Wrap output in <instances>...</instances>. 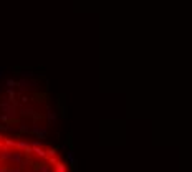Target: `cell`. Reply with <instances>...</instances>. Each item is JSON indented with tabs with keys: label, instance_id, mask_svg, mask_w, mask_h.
<instances>
[{
	"label": "cell",
	"instance_id": "cell-1",
	"mask_svg": "<svg viewBox=\"0 0 192 172\" xmlns=\"http://www.w3.org/2000/svg\"><path fill=\"white\" fill-rule=\"evenodd\" d=\"M23 157H25V154L23 152H20V151H13L12 149V152H10V156H8V162H12V164H15L18 167L20 164H22V160H23Z\"/></svg>",
	"mask_w": 192,
	"mask_h": 172
},
{
	"label": "cell",
	"instance_id": "cell-2",
	"mask_svg": "<svg viewBox=\"0 0 192 172\" xmlns=\"http://www.w3.org/2000/svg\"><path fill=\"white\" fill-rule=\"evenodd\" d=\"M15 149L20 151V152H23V154L27 152V156L32 154V147H30V144L27 142V141H23V139L17 141V144H15Z\"/></svg>",
	"mask_w": 192,
	"mask_h": 172
},
{
	"label": "cell",
	"instance_id": "cell-3",
	"mask_svg": "<svg viewBox=\"0 0 192 172\" xmlns=\"http://www.w3.org/2000/svg\"><path fill=\"white\" fill-rule=\"evenodd\" d=\"M28 131L33 132L38 139H45V137H46V129H45L43 126H38V124H33V126L30 128Z\"/></svg>",
	"mask_w": 192,
	"mask_h": 172
},
{
	"label": "cell",
	"instance_id": "cell-4",
	"mask_svg": "<svg viewBox=\"0 0 192 172\" xmlns=\"http://www.w3.org/2000/svg\"><path fill=\"white\" fill-rule=\"evenodd\" d=\"M17 86H20V90H22V91H28V90H32V88L37 86V83L30 81V80H20L17 83Z\"/></svg>",
	"mask_w": 192,
	"mask_h": 172
},
{
	"label": "cell",
	"instance_id": "cell-5",
	"mask_svg": "<svg viewBox=\"0 0 192 172\" xmlns=\"http://www.w3.org/2000/svg\"><path fill=\"white\" fill-rule=\"evenodd\" d=\"M32 152L40 159H46V151L41 147V146H38V147H32Z\"/></svg>",
	"mask_w": 192,
	"mask_h": 172
},
{
	"label": "cell",
	"instance_id": "cell-6",
	"mask_svg": "<svg viewBox=\"0 0 192 172\" xmlns=\"http://www.w3.org/2000/svg\"><path fill=\"white\" fill-rule=\"evenodd\" d=\"M20 114H22V116H32V114L35 113L32 108H28V106H22L20 108V111H18Z\"/></svg>",
	"mask_w": 192,
	"mask_h": 172
},
{
	"label": "cell",
	"instance_id": "cell-7",
	"mask_svg": "<svg viewBox=\"0 0 192 172\" xmlns=\"http://www.w3.org/2000/svg\"><path fill=\"white\" fill-rule=\"evenodd\" d=\"M2 144H5L7 147H10V149H15V144H17V141H13V139H8V137H3V142Z\"/></svg>",
	"mask_w": 192,
	"mask_h": 172
},
{
	"label": "cell",
	"instance_id": "cell-8",
	"mask_svg": "<svg viewBox=\"0 0 192 172\" xmlns=\"http://www.w3.org/2000/svg\"><path fill=\"white\" fill-rule=\"evenodd\" d=\"M66 156H68V160H70V164L73 165H76V159H75V154H73V151H68V152H66Z\"/></svg>",
	"mask_w": 192,
	"mask_h": 172
},
{
	"label": "cell",
	"instance_id": "cell-9",
	"mask_svg": "<svg viewBox=\"0 0 192 172\" xmlns=\"http://www.w3.org/2000/svg\"><path fill=\"white\" fill-rule=\"evenodd\" d=\"M46 113H48V114H46V118H48V121L51 123V121H55V119H56V114L53 113V111H51V109H48V111H46Z\"/></svg>",
	"mask_w": 192,
	"mask_h": 172
},
{
	"label": "cell",
	"instance_id": "cell-10",
	"mask_svg": "<svg viewBox=\"0 0 192 172\" xmlns=\"http://www.w3.org/2000/svg\"><path fill=\"white\" fill-rule=\"evenodd\" d=\"M28 129H30L28 126H25V124H20V126L17 128V131H18V132H28Z\"/></svg>",
	"mask_w": 192,
	"mask_h": 172
},
{
	"label": "cell",
	"instance_id": "cell-11",
	"mask_svg": "<svg viewBox=\"0 0 192 172\" xmlns=\"http://www.w3.org/2000/svg\"><path fill=\"white\" fill-rule=\"evenodd\" d=\"M37 170L38 172H50V167L46 164H43V165H40V167H37Z\"/></svg>",
	"mask_w": 192,
	"mask_h": 172
},
{
	"label": "cell",
	"instance_id": "cell-12",
	"mask_svg": "<svg viewBox=\"0 0 192 172\" xmlns=\"http://www.w3.org/2000/svg\"><path fill=\"white\" fill-rule=\"evenodd\" d=\"M53 156H56V149H48V151H46V159L53 157Z\"/></svg>",
	"mask_w": 192,
	"mask_h": 172
},
{
	"label": "cell",
	"instance_id": "cell-13",
	"mask_svg": "<svg viewBox=\"0 0 192 172\" xmlns=\"http://www.w3.org/2000/svg\"><path fill=\"white\" fill-rule=\"evenodd\" d=\"M30 144V147H38V146H41V141H32V142H28Z\"/></svg>",
	"mask_w": 192,
	"mask_h": 172
},
{
	"label": "cell",
	"instance_id": "cell-14",
	"mask_svg": "<svg viewBox=\"0 0 192 172\" xmlns=\"http://www.w3.org/2000/svg\"><path fill=\"white\" fill-rule=\"evenodd\" d=\"M7 86H8V88L17 86V81H13V80H7Z\"/></svg>",
	"mask_w": 192,
	"mask_h": 172
},
{
	"label": "cell",
	"instance_id": "cell-15",
	"mask_svg": "<svg viewBox=\"0 0 192 172\" xmlns=\"http://www.w3.org/2000/svg\"><path fill=\"white\" fill-rule=\"evenodd\" d=\"M8 172H23L22 167H15V169H8Z\"/></svg>",
	"mask_w": 192,
	"mask_h": 172
},
{
	"label": "cell",
	"instance_id": "cell-16",
	"mask_svg": "<svg viewBox=\"0 0 192 172\" xmlns=\"http://www.w3.org/2000/svg\"><path fill=\"white\" fill-rule=\"evenodd\" d=\"M0 172H8V169L7 167H0Z\"/></svg>",
	"mask_w": 192,
	"mask_h": 172
}]
</instances>
